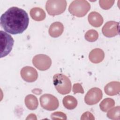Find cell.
Wrapping results in <instances>:
<instances>
[{
    "instance_id": "cell-1",
    "label": "cell",
    "mask_w": 120,
    "mask_h": 120,
    "mask_svg": "<svg viewBox=\"0 0 120 120\" xmlns=\"http://www.w3.org/2000/svg\"><path fill=\"white\" fill-rule=\"evenodd\" d=\"M0 22L5 31L13 35L21 34L28 28L29 17L23 9L12 7L1 15Z\"/></svg>"
},
{
    "instance_id": "cell-2",
    "label": "cell",
    "mask_w": 120,
    "mask_h": 120,
    "mask_svg": "<svg viewBox=\"0 0 120 120\" xmlns=\"http://www.w3.org/2000/svg\"><path fill=\"white\" fill-rule=\"evenodd\" d=\"M53 83L58 92L66 95L69 93L71 90V82L65 75L62 74H56L53 76Z\"/></svg>"
},
{
    "instance_id": "cell-3",
    "label": "cell",
    "mask_w": 120,
    "mask_h": 120,
    "mask_svg": "<svg viewBox=\"0 0 120 120\" xmlns=\"http://www.w3.org/2000/svg\"><path fill=\"white\" fill-rule=\"evenodd\" d=\"M90 9V4L85 0L73 1L69 6L68 11L72 15L78 17L85 16Z\"/></svg>"
},
{
    "instance_id": "cell-4",
    "label": "cell",
    "mask_w": 120,
    "mask_h": 120,
    "mask_svg": "<svg viewBox=\"0 0 120 120\" xmlns=\"http://www.w3.org/2000/svg\"><path fill=\"white\" fill-rule=\"evenodd\" d=\"M67 1L65 0H49L45 4V9L48 14L55 16L63 13L66 9Z\"/></svg>"
},
{
    "instance_id": "cell-5",
    "label": "cell",
    "mask_w": 120,
    "mask_h": 120,
    "mask_svg": "<svg viewBox=\"0 0 120 120\" xmlns=\"http://www.w3.org/2000/svg\"><path fill=\"white\" fill-rule=\"evenodd\" d=\"M0 36V58L8 55L11 51L13 48L14 40L11 35L1 30Z\"/></svg>"
},
{
    "instance_id": "cell-6",
    "label": "cell",
    "mask_w": 120,
    "mask_h": 120,
    "mask_svg": "<svg viewBox=\"0 0 120 120\" xmlns=\"http://www.w3.org/2000/svg\"><path fill=\"white\" fill-rule=\"evenodd\" d=\"M41 106L48 111L56 110L59 105V101L56 97L50 94L42 95L39 98Z\"/></svg>"
},
{
    "instance_id": "cell-7",
    "label": "cell",
    "mask_w": 120,
    "mask_h": 120,
    "mask_svg": "<svg viewBox=\"0 0 120 120\" xmlns=\"http://www.w3.org/2000/svg\"><path fill=\"white\" fill-rule=\"evenodd\" d=\"M32 63L38 70L45 71L50 68L52 65V60L48 56L45 54H39L33 58Z\"/></svg>"
},
{
    "instance_id": "cell-8",
    "label": "cell",
    "mask_w": 120,
    "mask_h": 120,
    "mask_svg": "<svg viewBox=\"0 0 120 120\" xmlns=\"http://www.w3.org/2000/svg\"><path fill=\"white\" fill-rule=\"evenodd\" d=\"M102 97L103 93L99 88H92L89 90L85 95L84 101L88 105H93L99 102Z\"/></svg>"
},
{
    "instance_id": "cell-9",
    "label": "cell",
    "mask_w": 120,
    "mask_h": 120,
    "mask_svg": "<svg viewBox=\"0 0 120 120\" xmlns=\"http://www.w3.org/2000/svg\"><path fill=\"white\" fill-rule=\"evenodd\" d=\"M102 31L103 35L106 37H114L119 33V23L113 21L107 22L103 27Z\"/></svg>"
},
{
    "instance_id": "cell-10",
    "label": "cell",
    "mask_w": 120,
    "mask_h": 120,
    "mask_svg": "<svg viewBox=\"0 0 120 120\" xmlns=\"http://www.w3.org/2000/svg\"><path fill=\"white\" fill-rule=\"evenodd\" d=\"M20 74L23 80L28 82H35L38 77L37 70L33 67L30 66L22 68L21 70Z\"/></svg>"
},
{
    "instance_id": "cell-11",
    "label": "cell",
    "mask_w": 120,
    "mask_h": 120,
    "mask_svg": "<svg viewBox=\"0 0 120 120\" xmlns=\"http://www.w3.org/2000/svg\"><path fill=\"white\" fill-rule=\"evenodd\" d=\"M105 94L109 96H114L120 93V83L117 81H112L107 83L104 88Z\"/></svg>"
},
{
    "instance_id": "cell-12",
    "label": "cell",
    "mask_w": 120,
    "mask_h": 120,
    "mask_svg": "<svg viewBox=\"0 0 120 120\" xmlns=\"http://www.w3.org/2000/svg\"><path fill=\"white\" fill-rule=\"evenodd\" d=\"M105 57L104 51L100 48H95L89 53V58L93 63H99L103 61Z\"/></svg>"
},
{
    "instance_id": "cell-13",
    "label": "cell",
    "mask_w": 120,
    "mask_h": 120,
    "mask_svg": "<svg viewBox=\"0 0 120 120\" xmlns=\"http://www.w3.org/2000/svg\"><path fill=\"white\" fill-rule=\"evenodd\" d=\"M64 30V26L62 23L56 22L52 23L49 29V34L52 38H58L60 36Z\"/></svg>"
},
{
    "instance_id": "cell-14",
    "label": "cell",
    "mask_w": 120,
    "mask_h": 120,
    "mask_svg": "<svg viewBox=\"0 0 120 120\" xmlns=\"http://www.w3.org/2000/svg\"><path fill=\"white\" fill-rule=\"evenodd\" d=\"M89 23L94 27H99L103 23V18L98 12L93 11L90 13L88 16Z\"/></svg>"
},
{
    "instance_id": "cell-15",
    "label": "cell",
    "mask_w": 120,
    "mask_h": 120,
    "mask_svg": "<svg viewBox=\"0 0 120 120\" xmlns=\"http://www.w3.org/2000/svg\"><path fill=\"white\" fill-rule=\"evenodd\" d=\"M30 14L32 19L36 21H43L46 17L45 12L40 8L35 7L32 8L30 11Z\"/></svg>"
},
{
    "instance_id": "cell-16",
    "label": "cell",
    "mask_w": 120,
    "mask_h": 120,
    "mask_svg": "<svg viewBox=\"0 0 120 120\" xmlns=\"http://www.w3.org/2000/svg\"><path fill=\"white\" fill-rule=\"evenodd\" d=\"M24 102L26 106L30 110L36 109L38 105V98L33 95H28L25 98Z\"/></svg>"
},
{
    "instance_id": "cell-17",
    "label": "cell",
    "mask_w": 120,
    "mask_h": 120,
    "mask_svg": "<svg viewBox=\"0 0 120 120\" xmlns=\"http://www.w3.org/2000/svg\"><path fill=\"white\" fill-rule=\"evenodd\" d=\"M62 102L64 106L68 110L75 109L77 105L76 99L73 96L70 95L65 96L62 100Z\"/></svg>"
},
{
    "instance_id": "cell-18",
    "label": "cell",
    "mask_w": 120,
    "mask_h": 120,
    "mask_svg": "<svg viewBox=\"0 0 120 120\" xmlns=\"http://www.w3.org/2000/svg\"><path fill=\"white\" fill-rule=\"evenodd\" d=\"M115 105L114 100L111 98H106L103 100L99 104V107L101 111L106 112Z\"/></svg>"
},
{
    "instance_id": "cell-19",
    "label": "cell",
    "mask_w": 120,
    "mask_h": 120,
    "mask_svg": "<svg viewBox=\"0 0 120 120\" xmlns=\"http://www.w3.org/2000/svg\"><path fill=\"white\" fill-rule=\"evenodd\" d=\"M85 39L90 42L96 41L98 38V33L95 30L91 29L88 30L84 35Z\"/></svg>"
},
{
    "instance_id": "cell-20",
    "label": "cell",
    "mask_w": 120,
    "mask_h": 120,
    "mask_svg": "<svg viewBox=\"0 0 120 120\" xmlns=\"http://www.w3.org/2000/svg\"><path fill=\"white\" fill-rule=\"evenodd\" d=\"M120 106H116L114 108L110 109L107 113V116L108 118L112 120H120Z\"/></svg>"
},
{
    "instance_id": "cell-21",
    "label": "cell",
    "mask_w": 120,
    "mask_h": 120,
    "mask_svg": "<svg viewBox=\"0 0 120 120\" xmlns=\"http://www.w3.org/2000/svg\"><path fill=\"white\" fill-rule=\"evenodd\" d=\"M114 0H102L99 1L100 6L102 8L107 10L110 9L114 3Z\"/></svg>"
},
{
    "instance_id": "cell-22",
    "label": "cell",
    "mask_w": 120,
    "mask_h": 120,
    "mask_svg": "<svg viewBox=\"0 0 120 120\" xmlns=\"http://www.w3.org/2000/svg\"><path fill=\"white\" fill-rule=\"evenodd\" d=\"M51 118L52 120H67V115L61 112H55L52 113L51 115Z\"/></svg>"
},
{
    "instance_id": "cell-23",
    "label": "cell",
    "mask_w": 120,
    "mask_h": 120,
    "mask_svg": "<svg viewBox=\"0 0 120 120\" xmlns=\"http://www.w3.org/2000/svg\"><path fill=\"white\" fill-rule=\"evenodd\" d=\"M73 92L74 93L76 94L77 93H80L83 94L84 91L80 83H75L73 86Z\"/></svg>"
},
{
    "instance_id": "cell-24",
    "label": "cell",
    "mask_w": 120,
    "mask_h": 120,
    "mask_svg": "<svg viewBox=\"0 0 120 120\" xmlns=\"http://www.w3.org/2000/svg\"><path fill=\"white\" fill-rule=\"evenodd\" d=\"M95 118L93 115L90 112H84L81 118V120H94Z\"/></svg>"
},
{
    "instance_id": "cell-25",
    "label": "cell",
    "mask_w": 120,
    "mask_h": 120,
    "mask_svg": "<svg viewBox=\"0 0 120 120\" xmlns=\"http://www.w3.org/2000/svg\"><path fill=\"white\" fill-rule=\"evenodd\" d=\"M26 120H36L37 118H36V116L35 114H30L28 116V117L26 119Z\"/></svg>"
},
{
    "instance_id": "cell-26",
    "label": "cell",
    "mask_w": 120,
    "mask_h": 120,
    "mask_svg": "<svg viewBox=\"0 0 120 120\" xmlns=\"http://www.w3.org/2000/svg\"><path fill=\"white\" fill-rule=\"evenodd\" d=\"M32 92L36 95H39L42 92V90L39 89H35L32 90Z\"/></svg>"
}]
</instances>
